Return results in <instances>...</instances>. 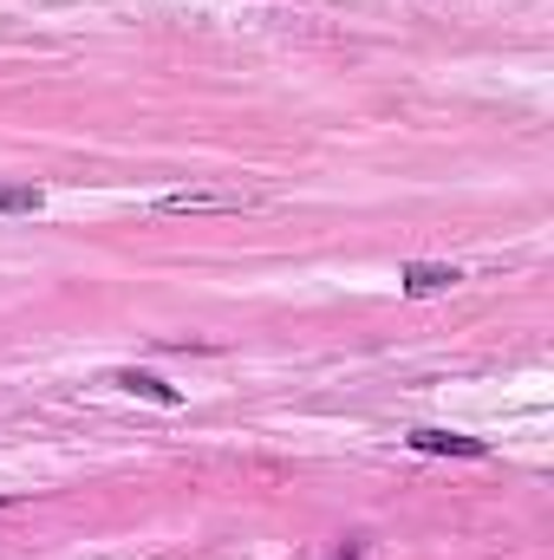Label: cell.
<instances>
[{
	"label": "cell",
	"mask_w": 554,
	"mask_h": 560,
	"mask_svg": "<svg viewBox=\"0 0 554 560\" xmlns=\"http://www.w3.org/2000/svg\"><path fill=\"white\" fill-rule=\"evenodd\" d=\"M112 385H118V392H131V398L163 405V411H176V405H183V392H176V385H163L157 372H138V365H118V372H112Z\"/></svg>",
	"instance_id": "3"
},
{
	"label": "cell",
	"mask_w": 554,
	"mask_h": 560,
	"mask_svg": "<svg viewBox=\"0 0 554 560\" xmlns=\"http://www.w3.org/2000/svg\"><path fill=\"white\" fill-rule=\"evenodd\" d=\"M46 209V189L33 183H0V215H39Z\"/></svg>",
	"instance_id": "4"
},
{
	"label": "cell",
	"mask_w": 554,
	"mask_h": 560,
	"mask_svg": "<svg viewBox=\"0 0 554 560\" xmlns=\"http://www.w3.org/2000/svg\"><path fill=\"white\" fill-rule=\"evenodd\" d=\"M157 209H163V215H183V209H242V202H235V196H209V189H189V196H163Z\"/></svg>",
	"instance_id": "5"
},
{
	"label": "cell",
	"mask_w": 554,
	"mask_h": 560,
	"mask_svg": "<svg viewBox=\"0 0 554 560\" xmlns=\"http://www.w3.org/2000/svg\"><path fill=\"white\" fill-rule=\"evenodd\" d=\"M339 560H359V541H353V548H346V555H339Z\"/></svg>",
	"instance_id": "6"
},
{
	"label": "cell",
	"mask_w": 554,
	"mask_h": 560,
	"mask_svg": "<svg viewBox=\"0 0 554 560\" xmlns=\"http://www.w3.org/2000/svg\"><path fill=\"white\" fill-rule=\"evenodd\" d=\"M417 456H489V436H463V430H437V423H424L405 436Z\"/></svg>",
	"instance_id": "1"
},
{
	"label": "cell",
	"mask_w": 554,
	"mask_h": 560,
	"mask_svg": "<svg viewBox=\"0 0 554 560\" xmlns=\"http://www.w3.org/2000/svg\"><path fill=\"white\" fill-rule=\"evenodd\" d=\"M0 509H7V495H0Z\"/></svg>",
	"instance_id": "7"
},
{
	"label": "cell",
	"mask_w": 554,
	"mask_h": 560,
	"mask_svg": "<svg viewBox=\"0 0 554 560\" xmlns=\"http://www.w3.org/2000/svg\"><path fill=\"white\" fill-rule=\"evenodd\" d=\"M463 280V268H450V261H405L399 268V287L412 293V300H430V293H450Z\"/></svg>",
	"instance_id": "2"
}]
</instances>
